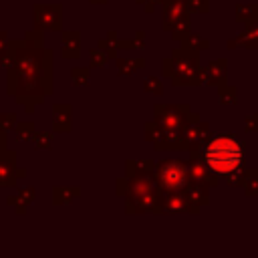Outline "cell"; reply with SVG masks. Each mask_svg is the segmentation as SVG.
<instances>
[{
	"label": "cell",
	"instance_id": "2",
	"mask_svg": "<svg viewBox=\"0 0 258 258\" xmlns=\"http://www.w3.org/2000/svg\"><path fill=\"white\" fill-rule=\"evenodd\" d=\"M155 175H157V183L169 194H177L187 187V167L177 159L161 161L157 165Z\"/></svg>",
	"mask_w": 258,
	"mask_h": 258
},
{
	"label": "cell",
	"instance_id": "1",
	"mask_svg": "<svg viewBox=\"0 0 258 258\" xmlns=\"http://www.w3.org/2000/svg\"><path fill=\"white\" fill-rule=\"evenodd\" d=\"M242 143L236 139V135L222 133L212 137L204 147V161L206 167L224 179H232L234 173H240L242 169Z\"/></svg>",
	"mask_w": 258,
	"mask_h": 258
},
{
	"label": "cell",
	"instance_id": "3",
	"mask_svg": "<svg viewBox=\"0 0 258 258\" xmlns=\"http://www.w3.org/2000/svg\"><path fill=\"white\" fill-rule=\"evenodd\" d=\"M181 119H183V111L177 109V107H171V109H159V121L165 129H177L181 125Z\"/></svg>",
	"mask_w": 258,
	"mask_h": 258
},
{
	"label": "cell",
	"instance_id": "4",
	"mask_svg": "<svg viewBox=\"0 0 258 258\" xmlns=\"http://www.w3.org/2000/svg\"><path fill=\"white\" fill-rule=\"evenodd\" d=\"M36 14H42L44 18H36L42 22V26L56 28L58 26V6H36Z\"/></svg>",
	"mask_w": 258,
	"mask_h": 258
}]
</instances>
